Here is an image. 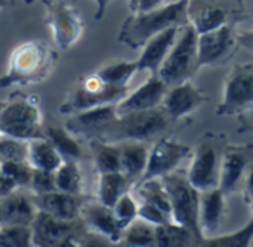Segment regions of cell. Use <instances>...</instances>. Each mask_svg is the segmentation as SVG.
<instances>
[{"label": "cell", "instance_id": "1", "mask_svg": "<svg viewBox=\"0 0 253 247\" xmlns=\"http://www.w3.org/2000/svg\"><path fill=\"white\" fill-rule=\"evenodd\" d=\"M188 9L189 0H174L151 11L131 12L121 24L118 42L131 49H142L158 33L189 24Z\"/></svg>", "mask_w": 253, "mask_h": 247}, {"label": "cell", "instance_id": "2", "mask_svg": "<svg viewBox=\"0 0 253 247\" xmlns=\"http://www.w3.org/2000/svg\"><path fill=\"white\" fill-rule=\"evenodd\" d=\"M57 54L45 42H24L11 54L9 67L3 76H0V88L39 83L51 75Z\"/></svg>", "mask_w": 253, "mask_h": 247}, {"label": "cell", "instance_id": "3", "mask_svg": "<svg viewBox=\"0 0 253 247\" xmlns=\"http://www.w3.org/2000/svg\"><path fill=\"white\" fill-rule=\"evenodd\" d=\"M173 122L174 121L170 119L163 107L128 112L118 115V118L107 127L100 139L109 142H146L166 133Z\"/></svg>", "mask_w": 253, "mask_h": 247}, {"label": "cell", "instance_id": "4", "mask_svg": "<svg viewBox=\"0 0 253 247\" xmlns=\"http://www.w3.org/2000/svg\"><path fill=\"white\" fill-rule=\"evenodd\" d=\"M161 180L169 194L173 222L192 231L200 243L204 238L200 226L201 191L189 182L185 173H179L176 170L169 174H164Z\"/></svg>", "mask_w": 253, "mask_h": 247}, {"label": "cell", "instance_id": "5", "mask_svg": "<svg viewBox=\"0 0 253 247\" xmlns=\"http://www.w3.org/2000/svg\"><path fill=\"white\" fill-rule=\"evenodd\" d=\"M33 246L39 247H66L88 246L91 238L100 237L86 229L81 219L64 220L48 213L39 211L32 223Z\"/></svg>", "mask_w": 253, "mask_h": 247}, {"label": "cell", "instance_id": "6", "mask_svg": "<svg viewBox=\"0 0 253 247\" xmlns=\"http://www.w3.org/2000/svg\"><path fill=\"white\" fill-rule=\"evenodd\" d=\"M128 92L130 86L110 85L97 72H94L81 79L76 88L60 106V112L73 115L104 104H116L125 98Z\"/></svg>", "mask_w": 253, "mask_h": 247}, {"label": "cell", "instance_id": "7", "mask_svg": "<svg viewBox=\"0 0 253 247\" xmlns=\"http://www.w3.org/2000/svg\"><path fill=\"white\" fill-rule=\"evenodd\" d=\"M198 69V32L189 23L180 29L177 41L163 63L158 75L169 86H173L189 81Z\"/></svg>", "mask_w": 253, "mask_h": 247}, {"label": "cell", "instance_id": "8", "mask_svg": "<svg viewBox=\"0 0 253 247\" xmlns=\"http://www.w3.org/2000/svg\"><path fill=\"white\" fill-rule=\"evenodd\" d=\"M223 151L225 146H222L220 137L211 133L206 134L192 151V160L186 176L201 192L219 186Z\"/></svg>", "mask_w": 253, "mask_h": 247}, {"label": "cell", "instance_id": "9", "mask_svg": "<svg viewBox=\"0 0 253 247\" xmlns=\"http://www.w3.org/2000/svg\"><path fill=\"white\" fill-rule=\"evenodd\" d=\"M253 106V63L235 64L223 82L222 100L216 109L219 116H234Z\"/></svg>", "mask_w": 253, "mask_h": 247}, {"label": "cell", "instance_id": "10", "mask_svg": "<svg viewBox=\"0 0 253 247\" xmlns=\"http://www.w3.org/2000/svg\"><path fill=\"white\" fill-rule=\"evenodd\" d=\"M46 9V24L52 32L54 42L60 49H70L84 33L79 11L70 0H42Z\"/></svg>", "mask_w": 253, "mask_h": 247}, {"label": "cell", "instance_id": "11", "mask_svg": "<svg viewBox=\"0 0 253 247\" xmlns=\"http://www.w3.org/2000/svg\"><path fill=\"white\" fill-rule=\"evenodd\" d=\"M240 48L238 33L231 24L198 35V66L225 64Z\"/></svg>", "mask_w": 253, "mask_h": 247}, {"label": "cell", "instance_id": "12", "mask_svg": "<svg viewBox=\"0 0 253 247\" xmlns=\"http://www.w3.org/2000/svg\"><path fill=\"white\" fill-rule=\"evenodd\" d=\"M191 154H192V149L185 143H180L170 137L160 139L149 149V158H148L145 173L137 182L163 177L164 174L174 171L177 165Z\"/></svg>", "mask_w": 253, "mask_h": 247}, {"label": "cell", "instance_id": "13", "mask_svg": "<svg viewBox=\"0 0 253 247\" xmlns=\"http://www.w3.org/2000/svg\"><path fill=\"white\" fill-rule=\"evenodd\" d=\"M116 104H104L73 113L64 124V127L75 136L86 139H100L107 127L118 118Z\"/></svg>", "mask_w": 253, "mask_h": 247}, {"label": "cell", "instance_id": "14", "mask_svg": "<svg viewBox=\"0 0 253 247\" xmlns=\"http://www.w3.org/2000/svg\"><path fill=\"white\" fill-rule=\"evenodd\" d=\"M207 95L191 79L182 83L169 86L161 107L174 122L198 110L207 103Z\"/></svg>", "mask_w": 253, "mask_h": 247}, {"label": "cell", "instance_id": "15", "mask_svg": "<svg viewBox=\"0 0 253 247\" xmlns=\"http://www.w3.org/2000/svg\"><path fill=\"white\" fill-rule=\"evenodd\" d=\"M81 220L88 231L103 237L109 243H119L124 228L115 216L112 207L98 200H86L81 211Z\"/></svg>", "mask_w": 253, "mask_h": 247}, {"label": "cell", "instance_id": "16", "mask_svg": "<svg viewBox=\"0 0 253 247\" xmlns=\"http://www.w3.org/2000/svg\"><path fill=\"white\" fill-rule=\"evenodd\" d=\"M229 0H189L188 17L198 35L229 24L232 8Z\"/></svg>", "mask_w": 253, "mask_h": 247}, {"label": "cell", "instance_id": "17", "mask_svg": "<svg viewBox=\"0 0 253 247\" xmlns=\"http://www.w3.org/2000/svg\"><path fill=\"white\" fill-rule=\"evenodd\" d=\"M169 89V85L161 79V76L149 75V78L137 86L133 92L126 94L119 103H116L118 113H128V112H139V110H149L155 107H161L164 95Z\"/></svg>", "mask_w": 253, "mask_h": 247}, {"label": "cell", "instance_id": "18", "mask_svg": "<svg viewBox=\"0 0 253 247\" xmlns=\"http://www.w3.org/2000/svg\"><path fill=\"white\" fill-rule=\"evenodd\" d=\"M253 148L249 145L243 146H225L222 164H220V176H219V188L228 195L234 192L240 182L244 180L246 171L252 164Z\"/></svg>", "mask_w": 253, "mask_h": 247}, {"label": "cell", "instance_id": "19", "mask_svg": "<svg viewBox=\"0 0 253 247\" xmlns=\"http://www.w3.org/2000/svg\"><path fill=\"white\" fill-rule=\"evenodd\" d=\"M32 200L39 211L48 213L54 217L64 220H76L81 219V211L88 197H85L84 194H67L57 189L41 195L32 194Z\"/></svg>", "mask_w": 253, "mask_h": 247}, {"label": "cell", "instance_id": "20", "mask_svg": "<svg viewBox=\"0 0 253 247\" xmlns=\"http://www.w3.org/2000/svg\"><path fill=\"white\" fill-rule=\"evenodd\" d=\"M182 27H170L152 39L146 42V45L142 48L140 57L136 60L139 66V72H149L151 75H157L166 61L169 52L171 51L174 42L177 41V36L180 33Z\"/></svg>", "mask_w": 253, "mask_h": 247}, {"label": "cell", "instance_id": "21", "mask_svg": "<svg viewBox=\"0 0 253 247\" xmlns=\"http://www.w3.org/2000/svg\"><path fill=\"white\" fill-rule=\"evenodd\" d=\"M0 122L3 124V127L23 122L43 124L42 112L35 95L17 94L0 104Z\"/></svg>", "mask_w": 253, "mask_h": 247}, {"label": "cell", "instance_id": "22", "mask_svg": "<svg viewBox=\"0 0 253 247\" xmlns=\"http://www.w3.org/2000/svg\"><path fill=\"white\" fill-rule=\"evenodd\" d=\"M0 208H2V223L32 225L39 213L32 200V194H26L20 191V188L0 198Z\"/></svg>", "mask_w": 253, "mask_h": 247}, {"label": "cell", "instance_id": "23", "mask_svg": "<svg viewBox=\"0 0 253 247\" xmlns=\"http://www.w3.org/2000/svg\"><path fill=\"white\" fill-rule=\"evenodd\" d=\"M225 197L226 194L217 186L201 192L200 203V226L204 237L216 232L225 216Z\"/></svg>", "mask_w": 253, "mask_h": 247}, {"label": "cell", "instance_id": "24", "mask_svg": "<svg viewBox=\"0 0 253 247\" xmlns=\"http://www.w3.org/2000/svg\"><path fill=\"white\" fill-rule=\"evenodd\" d=\"M121 145V171L128 176L134 185L145 173L148 158H149V148L145 142L139 140H125L119 142Z\"/></svg>", "mask_w": 253, "mask_h": 247}, {"label": "cell", "instance_id": "25", "mask_svg": "<svg viewBox=\"0 0 253 247\" xmlns=\"http://www.w3.org/2000/svg\"><path fill=\"white\" fill-rule=\"evenodd\" d=\"M133 186H134V182L121 170L98 173L97 200L109 207H113L115 203L124 194L130 192V189H133Z\"/></svg>", "mask_w": 253, "mask_h": 247}, {"label": "cell", "instance_id": "26", "mask_svg": "<svg viewBox=\"0 0 253 247\" xmlns=\"http://www.w3.org/2000/svg\"><path fill=\"white\" fill-rule=\"evenodd\" d=\"M89 149L97 173L121 170V145L103 139H89Z\"/></svg>", "mask_w": 253, "mask_h": 247}, {"label": "cell", "instance_id": "27", "mask_svg": "<svg viewBox=\"0 0 253 247\" xmlns=\"http://www.w3.org/2000/svg\"><path fill=\"white\" fill-rule=\"evenodd\" d=\"M29 161L35 168L55 171L64 161L58 149L45 137L29 142Z\"/></svg>", "mask_w": 253, "mask_h": 247}, {"label": "cell", "instance_id": "28", "mask_svg": "<svg viewBox=\"0 0 253 247\" xmlns=\"http://www.w3.org/2000/svg\"><path fill=\"white\" fill-rule=\"evenodd\" d=\"M119 244L134 247L157 246V226L137 217L122 231Z\"/></svg>", "mask_w": 253, "mask_h": 247}, {"label": "cell", "instance_id": "29", "mask_svg": "<svg viewBox=\"0 0 253 247\" xmlns=\"http://www.w3.org/2000/svg\"><path fill=\"white\" fill-rule=\"evenodd\" d=\"M197 243L198 238L192 231L173 220L157 226V246L160 247H185L197 246Z\"/></svg>", "mask_w": 253, "mask_h": 247}, {"label": "cell", "instance_id": "30", "mask_svg": "<svg viewBox=\"0 0 253 247\" xmlns=\"http://www.w3.org/2000/svg\"><path fill=\"white\" fill-rule=\"evenodd\" d=\"M45 136L58 149L64 160L78 161L82 157V148L79 142L75 139V134H72L66 127L48 125L45 127Z\"/></svg>", "mask_w": 253, "mask_h": 247}, {"label": "cell", "instance_id": "31", "mask_svg": "<svg viewBox=\"0 0 253 247\" xmlns=\"http://www.w3.org/2000/svg\"><path fill=\"white\" fill-rule=\"evenodd\" d=\"M57 189L67 194H84V176L78 165V161L64 160L63 164L55 170Z\"/></svg>", "mask_w": 253, "mask_h": 247}, {"label": "cell", "instance_id": "32", "mask_svg": "<svg viewBox=\"0 0 253 247\" xmlns=\"http://www.w3.org/2000/svg\"><path fill=\"white\" fill-rule=\"evenodd\" d=\"M253 240V213L249 219V222L241 226L240 229L225 234V235H210L204 237L198 246H207V247H247L250 241Z\"/></svg>", "mask_w": 253, "mask_h": 247}, {"label": "cell", "instance_id": "33", "mask_svg": "<svg viewBox=\"0 0 253 247\" xmlns=\"http://www.w3.org/2000/svg\"><path fill=\"white\" fill-rule=\"evenodd\" d=\"M139 72L137 61L121 60L106 64L97 70V73L110 85L115 86H128L133 76Z\"/></svg>", "mask_w": 253, "mask_h": 247}, {"label": "cell", "instance_id": "34", "mask_svg": "<svg viewBox=\"0 0 253 247\" xmlns=\"http://www.w3.org/2000/svg\"><path fill=\"white\" fill-rule=\"evenodd\" d=\"M33 246L32 225L2 223L0 226V247H30Z\"/></svg>", "mask_w": 253, "mask_h": 247}, {"label": "cell", "instance_id": "35", "mask_svg": "<svg viewBox=\"0 0 253 247\" xmlns=\"http://www.w3.org/2000/svg\"><path fill=\"white\" fill-rule=\"evenodd\" d=\"M29 160V142L12 137L6 133L0 134V163Z\"/></svg>", "mask_w": 253, "mask_h": 247}, {"label": "cell", "instance_id": "36", "mask_svg": "<svg viewBox=\"0 0 253 247\" xmlns=\"http://www.w3.org/2000/svg\"><path fill=\"white\" fill-rule=\"evenodd\" d=\"M0 168H2V171L8 177H11L17 183L18 188L29 189V185L33 177V170H35V167L30 164L29 160H26V161H3V163H0Z\"/></svg>", "mask_w": 253, "mask_h": 247}, {"label": "cell", "instance_id": "37", "mask_svg": "<svg viewBox=\"0 0 253 247\" xmlns=\"http://www.w3.org/2000/svg\"><path fill=\"white\" fill-rule=\"evenodd\" d=\"M115 211L116 219L119 220L121 226L125 229L134 219L139 217V203L136 201V198L131 195V192L124 194L112 207Z\"/></svg>", "mask_w": 253, "mask_h": 247}, {"label": "cell", "instance_id": "38", "mask_svg": "<svg viewBox=\"0 0 253 247\" xmlns=\"http://www.w3.org/2000/svg\"><path fill=\"white\" fill-rule=\"evenodd\" d=\"M30 194L41 195V194H48L52 191H57V183H55V171L51 170H43V168H35L33 170V177L29 185Z\"/></svg>", "mask_w": 253, "mask_h": 247}, {"label": "cell", "instance_id": "39", "mask_svg": "<svg viewBox=\"0 0 253 247\" xmlns=\"http://www.w3.org/2000/svg\"><path fill=\"white\" fill-rule=\"evenodd\" d=\"M139 217L155 226L166 225L173 220L171 214L163 210L161 207L151 204V203H143V201H139Z\"/></svg>", "mask_w": 253, "mask_h": 247}, {"label": "cell", "instance_id": "40", "mask_svg": "<svg viewBox=\"0 0 253 247\" xmlns=\"http://www.w3.org/2000/svg\"><path fill=\"white\" fill-rule=\"evenodd\" d=\"M167 3V0H128L130 12H145Z\"/></svg>", "mask_w": 253, "mask_h": 247}, {"label": "cell", "instance_id": "41", "mask_svg": "<svg viewBox=\"0 0 253 247\" xmlns=\"http://www.w3.org/2000/svg\"><path fill=\"white\" fill-rule=\"evenodd\" d=\"M243 182H244V188H243V191H244V200L249 204H253V163L249 165Z\"/></svg>", "mask_w": 253, "mask_h": 247}, {"label": "cell", "instance_id": "42", "mask_svg": "<svg viewBox=\"0 0 253 247\" xmlns=\"http://www.w3.org/2000/svg\"><path fill=\"white\" fill-rule=\"evenodd\" d=\"M18 186H17V183L11 179V177H8L3 171H2V168H0V198L2 197H5V195H8V194H11L14 189H17Z\"/></svg>", "mask_w": 253, "mask_h": 247}, {"label": "cell", "instance_id": "43", "mask_svg": "<svg viewBox=\"0 0 253 247\" xmlns=\"http://www.w3.org/2000/svg\"><path fill=\"white\" fill-rule=\"evenodd\" d=\"M238 43L241 48L247 49L249 52H253V30L238 33Z\"/></svg>", "mask_w": 253, "mask_h": 247}, {"label": "cell", "instance_id": "44", "mask_svg": "<svg viewBox=\"0 0 253 247\" xmlns=\"http://www.w3.org/2000/svg\"><path fill=\"white\" fill-rule=\"evenodd\" d=\"M110 2H112V0H94V3H95V15H94V18L97 21L103 20Z\"/></svg>", "mask_w": 253, "mask_h": 247}, {"label": "cell", "instance_id": "45", "mask_svg": "<svg viewBox=\"0 0 253 247\" xmlns=\"http://www.w3.org/2000/svg\"><path fill=\"white\" fill-rule=\"evenodd\" d=\"M14 5V0H0V9H6Z\"/></svg>", "mask_w": 253, "mask_h": 247}, {"label": "cell", "instance_id": "46", "mask_svg": "<svg viewBox=\"0 0 253 247\" xmlns=\"http://www.w3.org/2000/svg\"><path fill=\"white\" fill-rule=\"evenodd\" d=\"M2 133H3V124L0 122V134H2Z\"/></svg>", "mask_w": 253, "mask_h": 247}, {"label": "cell", "instance_id": "47", "mask_svg": "<svg viewBox=\"0 0 253 247\" xmlns=\"http://www.w3.org/2000/svg\"><path fill=\"white\" fill-rule=\"evenodd\" d=\"M0 223H2V208H0Z\"/></svg>", "mask_w": 253, "mask_h": 247}, {"label": "cell", "instance_id": "48", "mask_svg": "<svg viewBox=\"0 0 253 247\" xmlns=\"http://www.w3.org/2000/svg\"><path fill=\"white\" fill-rule=\"evenodd\" d=\"M250 207H252V213H253V204H250Z\"/></svg>", "mask_w": 253, "mask_h": 247}, {"label": "cell", "instance_id": "49", "mask_svg": "<svg viewBox=\"0 0 253 247\" xmlns=\"http://www.w3.org/2000/svg\"><path fill=\"white\" fill-rule=\"evenodd\" d=\"M0 226H2V223H0Z\"/></svg>", "mask_w": 253, "mask_h": 247}]
</instances>
